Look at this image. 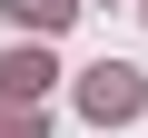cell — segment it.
I'll use <instances>...</instances> for the list:
<instances>
[{
    "label": "cell",
    "mask_w": 148,
    "mask_h": 138,
    "mask_svg": "<svg viewBox=\"0 0 148 138\" xmlns=\"http://www.w3.org/2000/svg\"><path fill=\"white\" fill-rule=\"evenodd\" d=\"M79 109H89V118H138V109H148V79H138L128 59H99L89 79H79Z\"/></svg>",
    "instance_id": "cell-1"
},
{
    "label": "cell",
    "mask_w": 148,
    "mask_h": 138,
    "mask_svg": "<svg viewBox=\"0 0 148 138\" xmlns=\"http://www.w3.org/2000/svg\"><path fill=\"white\" fill-rule=\"evenodd\" d=\"M0 79H10V99H40V89H49V59H40V49H10Z\"/></svg>",
    "instance_id": "cell-2"
},
{
    "label": "cell",
    "mask_w": 148,
    "mask_h": 138,
    "mask_svg": "<svg viewBox=\"0 0 148 138\" xmlns=\"http://www.w3.org/2000/svg\"><path fill=\"white\" fill-rule=\"evenodd\" d=\"M10 10H20V20H30V30H59V20H69V10H79V0H10Z\"/></svg>",
    "instance_id": "cell-3"
},
{
    "label": "cell",
    "mask_w": 148,
    "mask_h": 138,
    "mask_svg": "<svg viewBox=\"0 0 148 138\" xmlns=\"http://www.w3.org/2000/svg\"><path fill=\"white\" fill-rule=\"evenodd\" d=\"M0 138H40V109H30V118L10 109V118H0Z\"/></svg>",
    "instance_id": "cell-4"
}]
</instances>
